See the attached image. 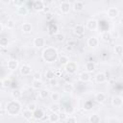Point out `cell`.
<instances>
[{
	"label": "cell",
	"instance_id": "6da1fadb",
	"mask_svg": "<svg viewBox=\"0 0 123 123\" xmlns=\"http://www.w3.org/2000/svg\"><path fill=\"white\" fill-rule=\"evenodd\" d=\"M20 111H21V105L17 100L13 99L6 104V112L8 113V115L16 116Z\"/></svg>",
	"mask_w": 123,
	"mask_h": 123
},
{
	"label": "cell",
	"instance_id": "7a4b0ae2",
	"mask_svg": "<svg viewBox=\"0 0 123 123\" xmlns=\"http://www.w3.org/2000/svg\"><path fill=\"white\" fill-rule=\"evenodd\" d=\"M58 57H59L58 51L54 47H47L42 52V59L49 63L54 62L56 60H58Z\"/></svg>",
	"mask_w": 123,
	"mask_h": 123
},
{
	"label": "cell",
	"instance_id": "3957f363",
	"mask_svg": "<svg viewBox=\"0 0 123 123\" xmlns=\"http://www.w3.org/2000/svg\"><path fill=\"white\" fill-rule=\"evenodd\" d=\"M64 70L67 74H74L76 73V71L78 70V63L76 62H73V61H69L65 65H64Z\"/></svg>",
	"mask_w": 123,
	"mask_h": 123
},
{
	"label": "cell",
	"instance_id": "277c9868",
	"mask_svg": "<svg viewBox=\"0 0 123 123\" xmlns=\"http://www.w3.org/2000/svg\"><path fill=\"white\" fill-rule=\"evenodd\" d=\"M86 28L89 31H95L98 29V21L94 18H90L86 23Z\"/></svg>",
	"mask_w": 123,
	"mask_h": 123
},
{
	"label": "cell",
	"instance_id": "5b68a950",
	"mask_svg": "<svg viewBox=\"0 0 123 123\" xmlns=\"http://www.w3.org/2000/svg\"><path fill=\"white\" fill-rule=\"evenodd\" d=\"M111 105L114 108H121L123 105V98L120 95H114L111 98Z\"/></svg>",
	"mask_w": 123,
	"mask_h": 123
},
{
	"label": "cell",
	"instance_id": "8992f818",
	"mask_svg": "<svg viewBox=\"0 0 123 123\" xmlns=\"http://www.w3.org/2000/svg\"><path fill=\"white\" fill-rule=\"evenodd\" d=\"M45 43H46L45 42V39L42 37H37L34 38V41H33L34 46L37 47V48H42V47H44L45 46Z\"/></svg>",
	"mask_w": 123,
	"mask_h": 123
},
{
	"label": "cell",
	"instance_id": "52a82bcc",
	"mask_svg": "<svg viewBox=\"0 0 123 123\" xmlns=\"http://www.w3.org/2000/svg\"><path fill=\"white\" fill-rule=\"evenodd\" d=\"M107 15H108V17L114 19L119 15V10L115 7H111L107 11Z\"/></svg>",
	"mask_w": 123,
	"mask_h": 123
},
{
	"label": "cell",
	"instance_id": "ba28073f",
	"mask_svg": "<svg viewBox=\"0 0 123 123\" xmlns=\"http://www.w3.org/2000/svg\"><path fill=\"white\" fill-rule=\"evenodd\" d=\"M19 72L22 76H29L32 72V67L29 64H22L19 68Z\"/></svg>",
	"mask_w": 123,
	"mask_h": 123
},
{
	"label": "cell",
	"instance_id": "9c48e42d",
	"mask_svg": "<svg viewBox=\"0 0 123 123\" xmlns=\"http://www.w3.org/2000/svg\"><path fill=\"white\" fill-rule=\"evenodd\" d=\"M7 66L10 70L14 71L18 68V61L16 59H10L7 62Z\"/></svg>",
	"mask_w": 123,
	"mask_h": 123
},
{
	"label": "cell",
	"instance_id": "30bf717a",
	"mask_svg": "<svg viewBox=\"0 0 123 123\" xmlns=\"http://www.w3.org/2000/svg\"><path fill=\"white\" fill-rule=\"evenodd\" d=\"M60 10L62 13H68L71 10V5L69 2H62L60 5Z\"/></svg>",
	"mask_w": 123,
	"mask_h": 123
},
{
	"label": "cell",
	"instance_id": "8fae6325",
	"mask_svg": "<svg viewBox=\"0 0 123 123\" xmlns=\"http://www.w3.org/2000/svg\"><path fill=\"white\" fill-rule=\"evenodd\" d=\"M73 31H74V33H75L77 36H82V35L85 34L86 28H85V26H84L83 24H77V25L74 26Z\"/></svg>",
	"mask_w": 123,
	"mask_h": 123
},
{
	"label": "cell",
	"instance_id": "7c38bea8",
	"mask_svg": "<svg viewBox=\"0 0 123 123\" xmlns=\"http://www.w3.org/2000/svg\"><path fill=\"white\" fill-rule=\"evenodd\" d=\"M99 45V39L96 37H90L87 39V46L90 48H96Z\"/></svg>",
	"mask_w": 123,
	"mask_h": 123
},
{
	"label": "cell",
	"instance_id": "4fadbf2b",
	"mask_svg": "<svg viewBox=\"0 0 123 123\" xmlns=\"http://www.w3.org/2000/svg\"><path fill=\"white\" fill-rule=\"evenodd\" d=\"M44 117V111L41 109H36L33 111V118H35L36 120H40Z\"/></svg>",
	"mask_w": 123,
	"mask_h": 123
},
{
	"label": "cell",
	"instance_id": "5bb4252c",
	"mask_svg": "<svg viewBox=\"0 0 123 123\" xmlns=\"http://www.w3.org/2000/svg\"><path fill=\"white\" fill-rule=\"evenodd\" d=\"M101 39H102V41H104L105 43H109V42H111V39H112V37H111V32H109V31L103 32V33L101 34Z\"/></svg>",
	"mask_w": 123,
	"mask_h": 123
},
{
	"label": "cell",
	"instance_id": "9a60e30c",
	"mask_svg": "<svg viewBox=\"0 0 123 123\" xmlns=\"http://www.w3.org/2000/svg\"><path fill=\"white\" fill-rule=\"evenodd\" d=\"M94 78H95L96 83H98V84H103V83H105L107 81V77H106V74L104 72H98V73H96V75H95Z\"/></svg>",
	"mask_w": 123,
	"mask_h": 123
},
{
	"label": "cell",
	"instance_id": "2e32d148",
	"mask_svg": "<svg viewBox=\"0 0 123 123\" xmlns=\"http://www.w3.org/2000/svg\"><path fill=\"white\" fill-rule=\"evenodd\" d=\"M79 80L83 83H87L88 81H90V73L87 71H84L82 73L79 74Z\"/></svg>",
	"mask_w": 123,
	"mask_h": 123
},
{
	"label": "cell",
	"instance_id": "e0dca14e",
	"mask_svg": "<svg viewBox=\"0 0 123 123\" xmlns=\"http://www.w3.org/2000/svg\"><path fill=\"white\" fill-rule=\"evenodd\" d=\"M21 31H22V33H24V34H30V33L33 31V26H32V24L29 23V22H24V23L22 24V26H21Z\"/></svg>",
	"mask_w": 123,
	"mask_h": 123
},
{
	"label": "cell",
	"instance_id": "ac0fdd59",
	"mask_svg": "<svg viewBox=\"0 0 123 123\" xmlns=\"http://www.w3.org/2000/svg\"><path fill=\"white\" fill-rule=\"evenodd\" d=\"M44 8H45V5H44L43 1H41V0H37V1H35V3H34V9H35L36 11L41 12V11L44 10Z\"/></svg>",
	"mask_w": 123,
	"mask_h": 123
},
{
	"label": "cell",
	"instance_id": "d6986e66",
	"mask_svg": "<svg viewBox=\"0 0 123 123\" xmlns=\"http://www.w3.org/2000/svg\"><path fill=\"white\" fill-rule=\"evenodd\" d=\"M32 87L34 89L39 90L43 87V82L41 80H33L32 81Z\"/></svg>",
	"mask_w": 123,
	"mask_h": 123
},
{
	"label": "cell",
	"instance_id": "ffe728a7",
	"mask_svg": "<svg viewBox=\"0 0 123 123\" xmlns=\"http://www.w3.org/2000/svg\"><path fill=\"white\" fill-rule=\"evenodd\" d=\"M49 110L52 112H60L61 111V105L58 102H53L49 105Z\"/></svg>",
	"mask_w": 123,
	"mask_h": 123
},
{
	"label": "cell",
	"instance_id": "44dd1931",
	"mask_svg": "<svg viewBox=\"0 0 123 123\" xmlns=\"http://www.w3.org/2000/svg\"><path fill=\"white\" fill-rule=\"evenodd\" d=\"M17 14L20 15V16H26L28 13H29V10L23 5V6H20V7H17V11H16Z\"/></svg>",
	"mask_w": 123,
	"mask_h": 123
},
{
	"label": "cell",
	"instance_id": "7402d4cb",
	"mask_svg": "<svg viewBox=\"0 0 123 123\" xmlns=\"http://www.w3.org/2000/svg\"><path fill=\"white\" fill-rule=\"evenodd\" d=\"M94 100L97 103H100L101 104V103L105 102V100H106V94L104 92H97L95 94V96H94Z\"/></svg>",
	"mask_w": 123,
	"mask_h": 123
},
{
	"label": "cell",
	"instance_id": "603a6c76",
	"mask_svg": "<svg viewBox=\"0 0 123 123\" xmlns=\"http://www.w3.org/2000/svg\"><path fill=\"white\" fill-rule=\"evenodd\" d=\"M73 10L75 11V12H82L83 10H84V8H85V5H84V3L83 2H81V1H77V2H75L74 4H73Z\"/></svg>",
	"mask_w": 123,
	"mask_h": 123
},
{
	"label": "cell",
	"instance_id": "cb8c5ba5",
	"mask_svg": "<svg viewBox=\"0 0 123 123\" xmlns=\"http://www.w3.org/2000/svg\"><path fill=\"white\" fill-rule=\"evenodd\" d=\"M62 90L65 93H71L74 90V86L71 83H65L63 85V86H62Z\"/></svg>",
	"mask_w": 123,
	"mask_h": 123
},
{
	"label": "cell",
	"instance_id": "d4e9b609",
	"mask_svg": "<svg viewBox=\"0 0 123 123\" xmlns=\"http://www.w3.org/2000/svg\"><path fill=\"white\" fill-rule=\"evenodd\" d=\"M21 114H22V116H23V118L25 120H31L33 118V112L31 111H29L28 109L22 111H21Z\"/></svg>",
	"mask_w": 123,
	"mask_h": 123
},
{
	"label": "cell",
	"instance_id": "484cf974",
	"mask_svg": "<svg viewBox=\"0 0 123 123\" xmlns=\"http://www.w3.org/2000/svg\"><path fill=\"white\" fill-rule=\"evenodd\" d=\"M48 119H49L50 122H52V123H56V122L60 121V116H59L58 112H52V111H51V113L49 114Z\"/></svg>",
	"mask_w": 123,
	"mask_h": 123
},
{
	"label": "cell",
	"instance_id": "4316f807",
	"mask_svg": "<svg viewBox=\"0 0 123 123\" xmlns=\"http://www.w3.org/2000/svg\"><path fill=\"white\" fill-rule=\"evenodd\" d=\"M88 121H89L90 123H99V122L101 121V118H100V116H99L98 114L93 113V114L89 115V117H88Z\"/></svg>",
	"mask_w": 123,
	"mask_h": 123
},
{
	"label": "cell",
	"instance_id": "83f0119b",
	"mask_svg": "<svg viewBox=\"0 0 123 123\" xmlns=\"http://www.w3.org/2000/svg\"><path fill=\"white\" fill-rule=\"evenodd\" d=\"M95 70V63L93 62H87L86 63V71L91 73Z\"/></svg>",
	"mask_w": 123,
	"mask_h": 123
},
{
	"label": "cell",
	"instance_id": "f1b7e54d",
	"mask_svg": "<svg viewBox=\"0 0 123 123\" xmlns=\"http://www.w3.org/2000/svg\"><path fill=\"white\" fill-rule=\"evenodd\" d=\"M58 61H59V62H60L61 64L65 65L70 60H69V58H68L67 56H65V55H61V56L58 57Z\"/></svg>",
	"mask_w": 123,
	"mask_h": 123
},
{
	"label": "cell",
	"instance_id": "f546056e",
	"mask_svg": "<svg viewBox=\"0 0 123 123\" xmlns=\"http://www.w3.org/2000/svg\"><path fill=\"white\" fill-rule=\"evenodd\" d=\"M49 96H50V98H51V100L53 102H58L60 100V98H61V95H60V93L58 91H52L49 94Z\"/></svg>",
	"mask_w": 123,
	"mask_h": 123
},
{
	"label": "cell",
	"instance_id": "4dcf8cb0",
	"mask_svg": "<svg viewBox=\"0 0 123 123\" xmlns=\"http://www.w3.org/2000/svg\"><path fill=\"white\" fill-rule=\"evenodd\" d=\"M22 96V92L20 89H13L12 92V97L15 100H18L19 98H21Z\"/></svg>",
	"mask_w": 123,
	"mask_h": 123
},
{
	"label": "cell",
	"instance_id": "1f68e13d",
	"mask_svg": "<svg viewBox=\"0 0 123 123\" xmlns=\"http://www.w3.org/2000/svg\"><path fill=\"white\" fill-rule=\"evenodd\" d=\"M39 97L40 98H42V99H45L46 97H48L49 96V91L46 89V88H41V89H39Z\"/></svg>",
	"mask_w": 123,
	"mask_h": 123
},
{
	"label": "cell",
	"instance_id": "d6a6232c",
	"mask_svg": "<svg viewBox=\"0 0 123 123\" xmlns=\"http://www.w3.org/2000/svg\"><path fill=\"white\" fill-rule=\"evenodd\" d=\"M114 53L118 56H121L123 54V46L121 44H117L114 46Z\"/></svg>",
	"mask_w": 123,
	"mask_h": 123
},
{
	"label": "cell",
	"instance_id": "836d02e7",
	"mask_svg": "<svg viewBox=\"0 0 123 123\" xmlns=\"http://www.w3.org/2000/svg\"><path fill=\"white\" fill-rule=\"evenodd\" d=\"M45 78L47 80H50V79H53L55 78V72L52 70V69H48L45 71Z\"/></svg>",
	"mask_w": 123,
	"mask_h": 123
},
{
	"label": "cell",
	"instance_id": "e575fe53",
	"mask_svg": "<svg viewBox=\"0 0 123 123\" xmlns=\"http://www.w3.org/2000/svg\"><path fill=\"white\" fill-rule=\"evenodd\" d=\"M14 26H15V22H14L13 19H8V20H7V22H6V27H7L8 29L12 30V29L14 28Z\"/></svg>",
	"mask_w": 123,
	"mask_h": 123
},
{
	"label": "cell",
	"instance_id": "d590c367",
	"mask_svg": "<svg viewBox=\"0 0 123 123\" xmlns=\"http://www.w3.org/2000/svg\"><path fill=\"white\" fill-rule=\"evenodd\" d=\"M55 38H56V40L58 42H62L64 40V38H65V36L63 34H62V33H58V34L55 35Z\"/></svg>",
	"mask_w": 123,
	"mask_h": 123
},
{
	"label": "cell",
	"instance_id": "8d00e7d4",
	"mask_svg": "<svg viewBox=\"0 0 123 123\" xmlns=\"http://www.w3.org/2000/svg\"><path fill=\"white\" fill-rule=\"evenodd\" d=\"M9 45V39L7 37H1L0 38V46L5 48V47H8Z\"/></svg>",
	"mask_w": 123,
	"mask_h": 123
},
{
	"label": "cell",
	"instance_id": "74e56055",
	"mask_svg": "<svg viewBox=\"0 0 123 123\" xmlns=\"http://www.w3.org/2000/svg\"><path fill=\"white\" fill-rule=\"evenodd\" d=\"M64 121L67 122V123H76V122L78 121V119H77V117L71 115V116H67V117L64 119Z\"/></svg>",
	"mask_w": 123,
	"mask_h": 123
},
{
	"label": "cell",
	"instance_id": "f35d334b",
	"mask_svg": "<svg viewBox=\"0 0 123 123\" xmlns=\"http://www.w3.org/2000/svg\"><path fill=\"white\" fill-rule=\"evenodd\" d=\"M37 108V104H36L35 102H31V103H29V104L27 105V109H28L29 111H31L32 112H33Z\"/></svg>",
	"mask_w": 123,
	"mask_h": 123
},
{
	"label": "cell",
	"instance_id": "ab89813d",
	"mask_svg": "<svg viewBox=\"0 0 123 123\" xmlns=\"http://www.w3.org/2000/svg\"><path fill=\"white\" fill-rule=\"evenodd\" d=\"M106 122H109V123H120L121 120L116 118V117H110V118L106 119Z\"/></svg>",
	"mask_w": 123,
	"mask_h": 123
},
{
	"label": "cell",
	"instance_id": "60d3db41",
	"mask_svg": "<svg viewBox=\"0 0 123 123\" xmlns=\"http://www.w3.org/2000/svg\"><path fill=\"white\" fill-rule=\"evenodd\" d=\"M13 6L15 7H20V6H23L24 5V2L25 0H12Z\"/></svg>",
	"mask_w": 123,
	"mask_h": 123
},
{
	"label": "cell",
	"instance_id": "b9f144b4",
	"mask_svg": "<svg viewBox=\"0 0 123 123\" xmlns=\"http://www.w3.org/2000/svg\"><path fill=\"white\" fill-rule=\"evenodd\" d=\"M33 80H41V73L37 71L33 74Z\"/></svg>",
	"mask_w": 123,
	"mask_h": 123
},
{
	"label": "cell",
	"instance_id": "7bdbcfd3",
	"mask_svg": "<svg viewBox=\"0 0 123 123\" xmlns=\"http://www.w3.org/2000/svg\"><path fill=\"white\" fill-rule=\"evenodd\" d=\"M11 84H12V82L10 79H4L3 80V86L4 87H9L11 86Z\"/></svg>",
	"mask_w": 123,
	"mask_h": 123
},
{
	"label": "cell",
	"instance_id": "ee69618b",
	"mask_svg": "<svg viewBox=\"0 0 123 123\" xmlns=\"http://www.w3.org/2000/svg\"><path fill=\"white\" fill-rule=\"evenodd\" d=\"M49 81V84L52 86H58V80L56 79V78H53V79H50V80H48Z\"/></svg>",
	"mask_w": 123,
	"mask_h": 123
},
{
	"label": "cell",
	"instance_id": "f6af8a7d",
	"mask_svg": "<svg viewBox=\"0 0 123 123\" xmlns=\"http://www.w3.org/2000/svg\"><path fill=\"white\" fill-rule=\"evenodd\" d=\"M45 17H46V20H47V21H50V20L53 18V14H52V12H46V13H45Z\"/></svg>",
	"mask_w": 123,
	"mask_h": 123
},
{
	"label": "cell",
	"instance_id": "bcb514c9",
	"mask_svg": "<svg viewBox=\"0 0 123 123\" xmlns=\"http://www.w3.org/2000/svg\"><path fill=\"white\" fill-rule=\"evenodd\" d=\"M65 50L67 51V52H72L73 51V46L72 45H70V44H67V45H65Z\"/></svg>",
	"mask_w": 123,
	"mask_h": 123
},
{
	"label": "cell",
	"instance_id": "7dc6e473",
	"mask_svg": "<svg viewBox=\"0 0 123 123\" xmlns=\"http://www.w3.org/2000/svg\"><path fill=\"white\" fill-rule=\"evenodd\" d=\"M111 34L112 38H118V37H119V33H118L117 31H115V32H113V33H111Z\"/></svg>",
	"mask_w": 123,
	"mask_h": 123
},
{
	"label": "cell",
	"instance_id": "c3c4849f",
	"mask_svg": "<svg viewBox=\"0 0 123 123\" xmlns=\"http://www.w3.org/2000/svg\"><path fill=\"white\" fill-rule=\"evenodd\" d=\"M12 2V0H1V3L4 5H9Z\"/></svg>",
	"mask_w": 123,
	"mask_h": 123
},
{
	"label": "cell",
	"instance_id": "681fc988",
	"mask_svg": "<svg viewBox=\"0 0 123 123\" xmlns=\"http://www.w3.org/2000/svg\"><path fill=\"white\" fill-rule=\"evenodd\" d=\"M2 87H4L3 86V80H0V88H2Z\"/></svg>",
	"mask_w": 123,
	"mask_h": 123
},
{
	"label": "cell",
	"instance_id": "f907efd6",
	"mask_svg": "<svg viewBox=\"0 0 123 123\" xmlns=\"http://www.w3.org/2000/svg\"><path fill=\"white\" fill-rule=\"evenodd\" d=\"M2 32H3V25L0 23V34H1Z\"/></svg>",
	"mask_w": 123,
	"mask_h": 123
},
{
	"label": "cell",
	"instance_id": "816d5d0a",
	"mask_svg": "<svg viewBox=\"0 0 123 123\" xmlns=\"http://www.w3.org/2000/svg\"><path fill=\"white\" fill-rule=\"evenodd\" d=\"M2 109V104H1V102H0V110Z\"/></svg>",
	"mask_w": 123,
	"mask_h": 123
}]
</instances>
